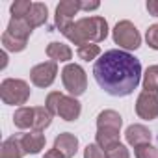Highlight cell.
Here are the masks:
<instances>
[{"label": "cell", "mask_w": 158, "mask_h": 158, "mask_svg": "<svg viewBox=\"0 0 158 158\" xmlns=\"http://www.w3.org/2000/svg\"><path fill=\"white\" fill-rule=\"evenodd\" d=\"M145 39H147V45L154 50H158V23L156 24H151L147 34H145Z\"/></svg>", "instance_id": "4316f807"}, {"label": "cell", "mask_w": 158, "mask_h": 158, "mask_svg": "<svg viewBox=\"0 0 158 158\" xmlns=\"http://www.w3.org/2000/svg\"><path fill=\"white\" fill-rule=\"evenodd\" d=\"M136 114L139 119L152 121L158 117V91H141L136 101Z\"/></svg>", "instance_id": "52a82bcc"}, {"label": "cell", "mask_w": 158, "mask_h": 158, "mask_svg": "<svg viewBox=\"0 0 158 158\" xmlns=\"http://www.w3.org/2000/svg\"><path fill=\"white\" fill-rule=\"evenodd\" d=\"M136 158H158V147L147 143V145H139L134 149Z\"/></svg>", "instance_id": "484cf974"}, {"label": "cell", "mask_w": 158, "mask_h": 158, "mask_svg": "<svg viewBox=\"0 0 158 158\" xmlns=\"http://www.w3.org/2000/svg\"><path fill=\"white\" fill-rule=\"evenodd\" d=\"M45 143H47V138L41 132L32 130V132L21 134V145L24 149V154H37V152H41Z\"/></svg>", "instance_id": "8fae6325"}, {"label": "cell", "mask_w": 158, "mask_h": 158, "mask_svg": "<svg viewBox=\"0 0 158 158\" xmlns=\"http://www.w3.org/2000/svg\"><path fill=\"white\" fill-rule=\"evenodd\" d=\"M47 56L52 60V61H69L71 58H73V50H71V47L69 45H65V43H58V41H52V43H48V47H47Z\"/></svg>", "instance_id": "e0dca14e"}, {"label": "cell", "mask_w": 158, "mask_h": 158, "mask_svg": "<svg viewBox=\"0 0 158 158\" xmlns=\"http://www.w3.org/2000/svg\"><path fill=\"white\" fill-rule=\"evenodd\" d=\"M63 99V93L60 91H50L45 99V108L52 114V115H58V108H60V102Z\"/></svg>", "instance_id": "d4e9b609"}, {"label": "cell", "mask_w": 158, "mask_h": 158, "mask_svg": "<svg viewBox=\"0 0 158 158\" xmlns=\"http://www.w3.org/2000/svg\"><path fill=\"white\" fill-rule=\"evenodd\" d=\"M61 82L71 97H80L88 89V74L78 63H67L61 71Z\"/></svg>", "instance_id": "277c9868"}, {"label": "cell", "mask_w": 158, "mask_h": 158, "mask_svg": "<svg viewBox=\"0 0 158 158\" xmlns=\"http://www.w3.org/2000/svg\"><path fill=\"white\" fill-rule=\"evenodd\" d=\"M56 74H58V63L56 61H43V63L32 67L30 80L35 88H48L56 80Z\"/></svg>", "instance_id": "8992f818"}, {"label": "cell", "mask_w": 158, "mask_h": 158, "mask_svg": "<svg viewBox=\"0 0 158 158\" xmlns=\"http://www.w3.org/2000/svg\"><path fill=\"white\" fill-rule=\"evenodd\" d=\"M123 127V117L115 110H102L97 115V128H112V130H121Z\"/></svg>", "instance_id": "9a60e30c"}, {"label": "cell", "mask_w": 158, "mask_h": 158, "mask_svg": "<svg viewBox=\"0 0 158 158\" xmlns=\"http://www.w3.org/2000/svg\"><path fill=\"white\" fill-rule=\"evenodd\" d=\"M93 76L102 91L112 97L130 95L141 80V63L127 50H108L93 65Z\"/></svg>", "instance_id": "6da1fadb"}, {"label": "cell", "mask_w": 158, "mask_h": 158, "mask_svg": "<svg viewBox=\"0 0 158 158\" xmlns=\"http://www.w3.org/2000/svg\"><path fill=\"white\" fill-rule=\"evenodd\" d=\"M34 114H35V117H34V130H35V132H43L45 128L50 127V123H52V114H50L45 106H35V108H34Z\"/></svg>", "instance_id": "ffe728a7"}, {"label": "cell", "mask_w": 158, "mask_h": 158, "mask_svg": "<svg viewBox=\"0 0 158 158\" xmlns=\"http://www.w3.org/2000/svg\"><path fill=\"white\" fill-rule=\"evenodd\" d=\"M82 114V104L76 101V97H71V95H63L61 102H60V108H58V115L63 119V121H76Z\"/></svg>", "instance_id": "30bf717a"}, {"label": "cell", "mask_w": 158, "mask_h": 158, "mask_svg": "<svg viewBox=\"0 0 158 158\" xmlns=\"http://www.w3.org/2000/svg\"><path fill=\"white\" fill-rule=\"evenodd\" d=\"M43 158H65V156H63L58 149H50V151H47V152H45V156H43Z\"/></svg>", "instance_id": "1f68e13d"}, {"label": "cell", "mask_w": 158, "mask_h": 158, "mask_svg": "<svg viewBox=\"0 0 158 158\" xmlns=\"http://www.w3.org/2000/svg\"><path fill=\"white\" fill-rule=\"evenodd\" d=\"M34 117H35L34 108L21 106V108H17V110H15V114H13V123H15V127H17V128H21V130L34 128Z\"/></svg>", "instance_id": "d6986e66"}, {"label": "cell", "mask_w": 158, "mask_h": 158, "mask_svg": "<svg viewBox=\"0 0 158 158\" xmlns=\"http://www.w3.org/2000/svg\"><path fill=\"white\" fill-rule=\"evenodd\" d=\"M147 11L152 17H158V0H149L147 2Z\"/></svg>", "instance_id": "4dcf8cb0"}, {"label": "cell", "mask_w": 158, "mask_h": 158, "mask_svg": "<svg viewBox=\"0 0 158 158\" xmlns=\"http://www.w3.org/2000/svg\"><path fill=\"white\" fill-rule=\"evenodd\" d=\"M47 19H48V8H47L43 2H34L32 11H30L28 17H26V21H28V24L32 26V30L37 28V26H43V24L47 23Z\"/></svg>", "instance_id": "ac0fdd59"}, {"label": "cell", "mask_w": 158, "mask_h": 158, "mask_svg": "<svg viewBox=\"0 0 158 158\" xmlns=\"http://www.w3.org/2000/svg\"><path fill=\"white\" fill-rule=\"evenodd\" d=\"M54 149H58L65 158H73L78 151V138L71 132H61L54 139Z\"/></svg>", "instance_id": "7c38bea8"}, {"label": "cell", "mask_w": 158, "mask_h": 158, "mask_svg": "<svg viewBox=\"0 0 158 158\" xmlns=\"http://www.w3.org/2000/svg\"><path fill=\"white\" fill-rule=\"evenodd\" d=\"M106 154V158H130V152H128V149L121 143V145H117L115 149H112V151H108V152H104Z\"/></svg>", "instance_id": "f1b7e54d"}, {"label": "cell", "mask_w": 158, "mask_h": 158, "mask_svg": "<svg viewBox=\"0 0 158 158\" xmlns=\"http://www.w3.org/2000/svg\"><path fill=\"white\" fill-rule=\"evenodd\" d=\"M32 2L30 0H15V2L11 4V8H10V11H11V17H15V19H26L28 17V13L32 11Z\"/></svg>", "instance_id": "cb8c5ba5"}, {"label": "cell", "mask_w": 158, "mask_h": 158, "mask_svg": "<svg viewBox=\"0 0 158 158\" xmlns=\"http://www.w3.org/2000/svg\"><path fill=\"white\" fill-rule=\"evenodd\" d=\"M125 138H127V143L132 145V147L136 149V147H139V145H147V143H151L152 134H151V130H149L145 125L136 123V125H130V127L127 128Z\"/></svg>", "instance_id": "9c48e42d"}, {"label": "cell", "mask_w": 158, "mask_h": 158, "mask_svg": "<svg viewBox=\"0 0 158 158\" xmlns=\"http://www.w3.org/2000/svg\"><path fill=\"white\" fill-rule=\"evenodd\" d=\"M95 143H97L104 152L115 149L117 145H121V141H119V130H112V128H97Z\"/></svg>", "instance_id": "4fadbf2b"}, {"label": "cell", "mask_w": 158, "mask_h": 158, "mask_svg": "<svg viewBox=\"0 0 158 158\" xmlns=\"http://www.w3.org/2000/svg\"><path fill=\"white\" fill-rule=\"evenodd\" d=\"M143 89L158 91V65H149L143 74Z\"/></svg>", "instance_id": "7402d4cb"}, {"label": "cell", "mask_w": 158, "mask_h": 158, "mask_svg": "<svg viewBox=\"0 0 158 158\" xmlns=\"http://www.w3.org/2000/svg\"><path fill=\"white\" fill-rule=\"evenodd\" d=\"M78 8L82 11H93V10H99L101 4L99 2H88V0H78Z\"/></svg>", "instance_id": "f546056e"}, {"label": "cell", "mask_w": 158, "mask_h": 158, "mask_svg": "<svg viewBox=\"0 0 158 158\" xmlns=\"http://www.w3.org/2000/svg\"><path fill=\"white\" fill-rule=\"evenodd\" d=\"M80 11V8H78V0H63V2H60L56 6V26L60 32H63L67 26H71L74 23V15Z\"/></svg>", "instance_id": "ba28073f"}, {"label": "cell", "mask_w": 158, "mask_h": 158, "mask_svg": "<svg viewBox=\"0 0 158 158\" xmlns=\"http://www.w3.org/2000/svg\"><path fill=\"white\" fill-rule=\"evenodd\" d=\"M61 34L78 47L84 43H101L108 35V23L104 17H99V15L82 17L74 21L71 26H67Z\"/></svg>", "instance_id": "7a4b0ae2"}, {"label": "cell", "mask_w": 158, "mask_h": 158, "mask_svg": "<svg viewBox=\"0 0 158 158\" xmlns=\"http://www.w3.org/2000/svg\"><path fill=\"white\" fill-rule=\"evenodd\" d=\"M6 32H8L10 35L17 37V39L28 41V37H30V34H32V26L28 24V21H26V19H15V17H11Z\"/></svg>", "instance_id": "2e32d148"}, {"label": "cell", "mask_w": 158, "mask_h": 158, "mask_svg": "<svg viewBox=\"0 0 158 158\" xmlns=\"http://www.w3.org/2000/svg\"><path fill=\"white\" fill-rule=\"evenodd\" d=\"M84 158H106V154L97 143H89L84 149Z\"/></svg>", "instance_id": "83f0119b"}, {"label": "cell", "mask_w": 158, "mask_h": 158, "mask_svg": "<svg viewBox=\"0 0 158 158\" xmlns=\"http://www.w3.org/2000/svg\"><path fill=\"white\" fill-rule=\"evenodd\" d=\"M30 86L26 80H21V78H6V80L0 84V97H2L4 104L10 106H23L28 102L30 99Z\"/></svg>", "instance_id": "3957f363"}, {"label": "cell", "mask_w": 158, "mask_h": 158, "mask_svg": "<svg viewBox=\"0 0 158 158\" xmlns=\"http://www.w3.org/2000/svg\"><path fill=\"white\" fill-rule=\"evenodd\" d=\"M114 43L125 50H136L141 45V35L130 21H119L114 26Z\"/></svg>", "instance_id": "5b68a950"}, {"label": "cell", "mask_w": 158, "mask_h": 158, "mask_svg": "<svg viewBox=\"0 0 158 158\" xmlns=\"http://www.w3.org/2000/svg\"><path fill=\"white\" fill-rule=\"evenodd\" d=\"M76 54L84 61H91V60H97L101 56V47L97 43H84L76 48Z\"/></svg>", "instance_id": "44dd1931"}, {"label": "cell", "mask_w": 158, "mask_h": 158, "mask_svg": "<svg viewBox=\"0 0 158 158\" xmlns=\"http://www.w3.org/2000/svg\"><path fill=\"white\" fill-rule=\"evenodd\" d=\"M24 149L21 145V136H10L0 147V158H23Z\"/></svg>", "instance_id": "5bb4252c"}, {"label": "cell", "mask_w": 158, "mask_h": 158, "mask_svg": "<svg viewBox=\"0 0 158 158\" xmlns=\"http://www.w3.org/2000/svg\"><path fill=\"white\" fill-rule=\"evenodd\" d=\"M26 45H28V41L17 39V37L10 35L8 32L2 34V47H4V50H8V52H23V50L26 48Z\"/></svg>", "instance_id": "603a6c76"}]
</instances>
